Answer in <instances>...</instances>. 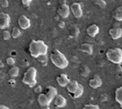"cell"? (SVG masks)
I'll list each match as a JSON object with an SVG mask.
<instances>
[{"label":"cell","instance_id":"cell-26","mask_svg":"<svg viewBox=\"0 0 122 109\" xmlns=\"http://www.w3.org/2000/svg\"><path fill=\"white\" fill-rule=\"evenodd\" d=\"M92 3H94V5L99 7L100 8H104L106 7V2L105 0H92Z\"/></svg>","mask_w":122,"mask_h":109},{"label":"cell","instance_id":"cell-4","mask_svg":"<svg viewBox=\"0 0 122 109\" xmlns=\"http://www.w3.org/2000/svg\"><path fill=\"white\" fill-rule=\"evenodd\" d=\"M106 57L109 62L117 65H121L122 63V49L120 48L108 49L106 53Z\"/></svg>","mask_w":122,"mask_h":109},{"label":"cell","instance_id":"cell-18","mask_svg":"<svg viewBox=\"0 0 122 109\" xmlns=\"http://www.w3.org/2000/svg\"><path fill=\"white\" fill-rule=\"evenodd\" d=\"M79 50L83 53H87V54L92 55L93 54V45L91 43H81L79 47Z\"/></svg>","mask_w":122,"mask_h":109},{"label":"cell","instance_id":"cell-20","mask_svg":"<svg viewBox=\"0 0 122 109\" xmlns=\"http://www.w3.org/2000/svg\"><path fill=\"white\" fill-rule=\"evenodd\" d=\"M115 100L122 108V86H120L115 91Z\"/></svg>","mask_w":122,"mask_h":109},{"label":"cell","instance_id":"cell-3","mask_svg":"<svg viewBox=\"0 0 122 109\" xmlns=\"http://www.w3.org/2000/svg\"><path fill=\"white\" fill-rule=\"evenodd\" d=\"M37 69L34 67H29L23 75L22 83L24 85H28L29 88H33L37 85Z\"/></svg>","mask_w":122,"mask_h":109},{"label":"cell","instance_id":"cell-13","mask_svg":"<svg viewBox=\"0 0 122 109\" xmlns=\"http://www.w3.org/2000/svg\"><path fill=\"white\" fill-rule=\"evenodd\" d=\"M54 104L57 108H64L67 104V100L61 94H57L54 98Z\"/></svg>","mask_w":122,"mask_h":109},{"label":"cell","instance_id":"cell-2","mask_svg":"<svg viewBox=\"0 0 122 109\" xmlns=\"http://www.w3.org/2000/svg\"><path fill=\"white\" fill-rule=\"evenodd\" d=\"M51 62L57 68L64 69L68 66V61L64 53H62L58 49H54L50 55Z\"/></svg>","mask_w":122,"mask_h":109},{"label":"cell","instance_id":"cell-19","mask_svg":"<svg viewBox=\"0 0 122 109\" xmlns=\"http://www.w3.org/2000/svg\"><path fill=\"white\" fill-rule=\"evenodd\" d=\"M112 17L117 21H122V6L117 7L112 12Z\"/></svg>","mask_w":122,"mask_h":109},{"label":"cell","instance_id":"cell-8","mask_svg":"<svg viewBox=\"0 0 122 109\" xmlns=\"http://www.w3.org/2000/svg\"><path fill=\"white\" fill-rule=\"evenodd\" d=\"M11 17L9 14L5 12H0V29L5 30L10 26Z\"/></svg>","mask_w":122,"mask_h":109},{"label":"cell","instance_id":"cell-24","mask_svg":"<svg viewBox=\"0 0 122 109\" xmlns=\"http://www.w3.org/2000/svg\"><path fill=\"white\" fill-rule=\"evenodd\" d=\"M90 71V68L87 66H82L80 69V75L84 77H87Z\"/></svg>","mask_w":122,"mask_h":109},{"label":"cell","instance_id":"cell-22","mask_svg":"<svg viewBox=\"0 0 122 109\" xmlns=\"http://www.w3.org/2000/svg\"><path fill=\"white\" fill-rule=\"evenodd\" d=\"M83 92H84V87L83 85L79 84V86H78L77 90H76L72 94H71V97H72V98H78L81 96Z\"/></svg>","mask_w":122,"mask_h":109},{"label":"cell","instance_id":"cell-34","mask_svg":"<svg viewBox=\"0 0 122 109\" xmlns=\"http://www.w3.org/2000/svg\"><path fill=\"white\" fill-rule=\"evenodd\" d=\"M0 109H9V107L6 106L4 104H0Z\"/></svg>","mask_w":122,"mask_h":109},{"label":"cell","instance_id":"cell-29","mask_svg":"<svg viewBox=\"0 0 122 109\" xmlns=\"http://www.w3.org/2000/svg\"><path fill=\"white\" fill-rule=\"evenodd\" d=\"M84 108H90V109H99V106L97 104H86Z\"/></svg>","mask_w":122,"mask_h":109},{"label":"cell","instance_id":"cell-1","mask_svg":"<svg viewBox=\"0 0 122 109\" xmlns=\"http://www.w3.org/2000/svg\"><path fill=\"white\" fill-rule=\"evenodd\" d=\"M29 52L34 58H38L41 55H46L48 52V46L42 40L32 39L29 44Z\"/></svg>","mask_w":122,"mask_h":109},{"label":"cell","instance_id":"cell-27","mask_svg":"<svg viewBox=\"0 0 122 109\" xmlns=\"http://www.w3.org/2000/svg\"><path fill=\"white\" fill-rule=\"evenodd\" d=\"M2 37L4 40H8L11 37V34L8 30H3V33H2Z\"/></svg>","mask_w":122,"mask_h":109},{"label":"cell","instance_id":"cell-33","mask_svg":"<svg viewBox=\"0 0 122 109\" xmlns=\"http://www.w3.org/2000/svg\"><path fill=\"white\" fill-rule=\"evenodd\" d=\"M64 25H65V22H64V21H59V22H58V26L60 27V28H64Z\"/></svg>","mask_w":122,"mask_h":109},{"label":"cell","instance_id":"cell-35","mask_svg":"<svg viewBox=\"0 0 122 109\" xmlns=\"http://www.w3.org/2000/svg\"><path fill=\"white\" fill-rule=\"evenodd\" d=\"M0 63H1V60H0Z\"/></svg>","mask_w":122,"mask_h":109},{"label":"cell","instance_id":"cell-31","mask_svg":"<svg viewBox=\"0 0 122 109\" xmlns=\"http://www.w3.org/2000/svg\"><path fill=\"white\" fill-rule=\"evenodd\" d=\"M32 1L33 0H21V2H22V5L25 7H29V6L30 5V3H32Z\"/></svg>","mask_w":122,"mask_h":109},{"label":"cell","instance_id":"cell-32","mask_svg":"<svg viewBox=\"0 0 122 109\" xmlns=\"http://www.w3.org/2000/svg\"><path fill=\"white\" fill-rule=\"evenodd\" d=\"M42 86L41 85H38V86H36L34 88V92L35 93H37V94H40L41 92H42Z\"/></svg>","mask_w":122,"mask_h":109},{"label":"cell","instance_id":"cell-14","mask_svg":"<svg viewBox=\"0 0 122 109\" xmlns=\"http://www.w3.org/2000/svg\"><path fill=\"white\" fill-rule=\"evenodd\" d=\"M99 33V28L95 24H92V25H89V26L86 28V34H87L90 37H92V38L95 37Z\"/></svg>","mask_w":122,"mask_h":109},{"label":"cell","instance_id":"cell-15","mask_svg":"<svg viewBox=\"0 0 122 109\" xmlns=\"http://www.w3.org/2000/svg\"><path fill=\"white\" fill-rule=\"evenodd\" d=\"M45 94L47 95L49 98L51 100H53L55 98V97L58 94V92H57V89L56 87L52 86V85H49V86H46V89H45Z\"/></svg>","mask_w":122,"mask_h":109},{"label":"cell","instance_id":"cell-23","mask_svg":"<svg viewBox=\"0 0 122 109\" xmlns=\"http://www.w3.org/2000/svg\"><path fill=\"white\" fill-rule=\"evenodd\" d=\"M38 61L41 63L42 67H46L48 63V57H47V54L46 55H41L38 57Z\"/></svg>","mask_w":122,"mask_h":109},{"label":"cell","instance_id":"cell-5","mask_svg":"<svg viewBox=\"0 0 122 109\" xmlns=\"http://www.w3.org/2000/svg\"><path fill=\"white\" fill-rule=\"evenodd\" d=\"M57 13L62 18H68L70 14V7L66 3H60L57 9Z\"/></svg>","mask_w":122,"mask_h":109},{"label":"cell","instance_id":"cell-9","mask_svg":"<svg viewBox=\"0 0 122 109\" xmlns=\"http://www.w3.org/2000/svg\"><path fill=\"white\" fill-rule=\"evenodd\" d=\"M18 25L21 30H27L31 26V21L26 16L20 15L18 18Z\"/></svg>","mask_w":122,"mask_h":109},{"label":"cell","instance_id":"cell-7","mask_svg":"<svg viewBox=\"0 0 122 109\" xmlns=\"http://www.w3.org/2000/svg\"><path fill=\"white\" fill-rule=\"evenodd\" d=\"M37 100H38V103H39V105H40L41 107H42V108H49L51 103L52 102V101L47 97V95L45 94V93H40V94H38Z\"/></svg>","mask_w":122,"mask_h":109},{"label":"cell","instance_id":"cell-30","mask_svg":"<svg viewBox=\"0 0 122 109\" xmlns=\"http://www.w3.org/2000/svg\"><path fill=\"white\" fill-rule=\"evenodd\" d=\"M0 6L3 8L8 7V1L7 0H0Z\"/></svg>","mask_w":122,"mask_h":109},{"label":"cell","instance_id":"cell-16","mask_svg":"<svg viewBox=\"0 0 122 109\" xmlns=\"http://www.w3.org/2000/svg\"><path fill=\"white\" fill-rule=\"evenodd\" d=\"M68 34L71 38H76L80 34V30L77 25L72 24L68 25Z\"/></svg>","mask_w":122,"mask_h":109},{"label":"cell","instance_id":"cell-10","mask_svg":"<svg viewBox=\"0 0 122 109\" xmlns=\"http://www.w3.org/2000/svg\"><path fill=\"white\" fill-rule=\"evenodd\" d=\"M89 85L90 87H91L92 89H97L102 86L103 85V81H102L101 78L99 75H94L93 76V78H91L89 80Z\"/></svg>","mask_w":122,"mask_h":109},{"label":"cell","instance_id":"cell-6","mask_svg":"<svg viewBox=\"0 0 122 109\" xmlns=\"http://www.w3.org/2000/svg\"><path fill=\"white\" fill-rule=\"evenodd\" d=\"M70 10L72 12V15L74 17L79 19L83 15V12H82L81 7V3H72L70 6Z\"/></svg>","mask_w":122,"mask_h":109},{"label":"cell","instance_id":"cell-12","mask_svg":"<svg viewBox=\"0 0 122 109\" xmlns=\"http://www.w3.org/2000/svg\"><path fill=\"white\" fill-rule=\"evenodd\" d=\"M56 81L58 83V85L60 87H66L67 85L70 82V79L68 78V76L64 73H61L56 77Z\"/></svg>","mask_w":122,"mask_h":109},{"label":"cell","instance_id":"cell-17","mask_svg":"<svg viewBox=\"0 0 122 109\" xmlns=\"http://www.w3.org/2000/svg\"><path fill=\"white\" fill-rule=\"evenodd\" d=\"M78 86H79V83H78L76 80H70V82L68 83L66 86L67 91H68V94L71 95L77 90Z\"/></svg>","mask_w":122,"mask_h":109},{"label":"cell","instance_id":"cell-11","mask_svg":"<svg viewBox=\"0 0 122 109\" xmlns=\"http://www.w3.org/2000/svg\"><path fill=\"white\" fill-rule=\"evenodd\" d=\"M110 36L113 39H118L122 36V29L119 26L112 27L108 30Z\"/></svg>","mask_w":122,"mask_h":109},{"label":"cell","instance_id":"cell-25","mask_svg":"<svg viewBox=\"0 0 122 109\" xmlns=\"http://www.w3.org/2000/svg\"><path fill=\"white\" fill-rule=\"evenodd\" d=\"M21 35V31L18 27H13L11 31V37L13 39H17Z\"/></svg>","mask_w":122,"mask_h":109},{"label":"cell","instance_id":"cell-28","mask_svg":"<svg viewBox=\"0 0 122 109\" xmlns=\"http://www.w3.org/2000/svg\"><path fill=\"white\" fill-rule=\"evenodd\" d=\"M6 62H7V64L8 65V66L12 67V66H14V65H15V59L13 58L12 57H7V58Z\"/></svg>","mask_w":122,"mask_h":109},{"label":"cell","instance_id":"cell-21","mask_svg":"<svg viewBox=\"0 0 122 109\" xmlns=\"http://www.w3.org/2000/svg\"><path fill=\"white\" fill-rule=\"evenodd\" d=\"M19 67H15V66H12L11 68L8 70V75L11 78H15V77L18 76L19 75Z\"/></svg>","mask_w":122,"mask_h":109}]
</instances>
